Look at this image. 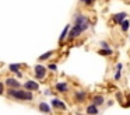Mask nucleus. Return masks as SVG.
Wrapping results in <instances>:
<instances>
[{
	"mask_svg": "<svg viewBox=\"0 0 130 115\" xmlns=\"http://www.w3.org/2000/svg\"><path fill=\"white\" fill-rule=\"evenodd\" d=\"M6 94L10 98H14L17 101H32V98H34L31 91H27L23 88H9L6 90Z\"/></svg>",
	"mask_w": 130,
	"mask_h": 115,
	"instance_id": "nucleus-1",
	"label": "nucleus"
},
{
	"mask_svg": "<svg viewBox=\"0 0 130 115\" xmlns=\"http://www.w3.org/2000/svg\"><path fill=\"white\" fill-rule=\"evenodd\" d=\"M73 20H74V25L81 28L83 32L87 31L88 27H90V20H88V17L84 16V14H81V13H76L73 17Z\"/></svg>",
	"mask_w": 130,
	"mask_h": 115,
	"instance_id": "nucleus-2",
	"label": "nucleus"
},
{
	"mask_svg": "<svg viewBox=\"0 0 130 115\" xmlns=\"http://www.w3.org/2000/svg\"><path fill=\"white\" fill-rule=\"evenodd\" d=\"M34 73H35V79H38V80H42V79L46 77L48 67L42 66V65H37V66H34Z\"/></svg>",
	"mask_w": 130,
	"mask_h": 115,
	"instance_id": "nucleus-3",
	"label": "nucleus"
},
{
	"mask_svg": "<svg viewBox=\"0 0 130 115\" xmlns=\"http://www.w3.org/2000/svg\"><path fill=\"white\" fill-rule=\"evenodd\" d=\"M23 88L27 90V91H38L39 90V84L37 83L35 80H27L25 83L23 84Z\"/></svg>",
	"mask_w": 130,
	"mask_h": 115,
	"instance_id": "nucleus-4",
	"label": "nucleus"
},
{
	"mask_svg": "<svg viewBox=\"0 0 130 115\" xmlns=\"http://www.w3.org/2000/svg\"><path fill=\"white\" fill-rule=\"evenodd\" d=\"M4 86H7L9 88H23V84H21L20 81L17 80V79H14V77L6 79V81H4Z\"/></svg>",
	"mask_w": 130,
	"mask_h": 115,
	"instance_id": "nucleus-5",
	"label": "nucleus"
},
{
	"mask_svg": "<svg viewBox=\"0 0 130 115\" xmlns=\"http://www.w3.org/2000/svg\"><path fill=\"white\" fill-rule=\"evenodd\" d=\"M51 104H52V108L59 109V111H66V109H67L66 104L63 103L62 100H59V98H53V100L51 101Z\"/></svg>",
	"mask_w": 130,
	"mask_h": 115,
	"instance_id": "nucleus-6",
	"label": "nucleus"
},
{
	"mask_svg": "<svg viewBox=\"0 0 130 115\" xmlns=\"http://www.w3.org/2000/svg\"><path fill=\"white\" fill-rule=\"evenodd\" d=\"M81 34H83V30L80 27H77V25L70 27V31H69V39H76V38H78Z\"/></svg>",
	"mask_w": 130,
	"mask_h": 115,
	"instance_id": "nucleus-7",
	"label": "nucleus"
},
{
	"mask_svg": "<svg viewBox=\"0 0 130 115\" xmlns=\"http://www.w3.org/2000/svg\"><path fill=\"white\" fill-rule=\"evenodd\" d=\"M55 88H56L57 93H62V94H64V93L69 91V84L64 83V81H59V83L55 84Z\"/></svg>",
	"mask_w": 130,
	"mask_h": 115,
	"instance_id": "nucleus-8",
	"label": "nucleus"
},
{
	"mask_svg": "<svg viewBox=\"0 0 130 115\" xmlns=\"http://www.w3.org/2000/svg\"><path fill=\"white\" fill-rule=\"evenodd\" d=\"M85 97H87V93H85L84 90H78V91L74 93V100H76L78 104L84 103V101H85Z\"/></svg>",
	"mask_w": 130,
	"mask_h": 115,
	"instance_id": "nucleus-9",
	"label": "nucleus"
},
{
	"mask_svg": "<svg viewBox=\"0 0 130 115\" xmlns=\"http://www.w3.org/2000/svg\"><path fill=\"white\" fill-rule=\"evenodd\" d=\"M91 103H92L94 105H96V107H99V105H104V103H105V98L102 97L101 94H98V95H94V97H92V100H91Z\"/></svg>",
	"mask_w": 130,
	"mask_h": 115,
	"instance_id": "nucleus-10",
	"label": "nucleus"
},
{
	"mask_svg": "<svg viewBox=\"0 0 130 115\" xmlns=\"http://www.w3.org/2000/svg\"><path fill=\"white\" fill-rule=\"evenodd\" d=\"M38 108H39V111L41 112H43V114H51V105H49L48 103H39V105H38Z\"/></svg>",
	"mask_w": 130,
	"mask_h": 115,
	"instance_id": "nucleus-11",
	"label": "nucleus"
},
{
	"mask_svg": "<svg viewBox=\"0 0 130 115\" xmlns=\"http://www.w3.org/2000/svg\"><path fill=\"white\" fill-rule=\"evenodd\" d=\"M126 17H127L126 13H119V14H116V16H113V22H115L116 25H120V22L123 21Z\"/></svg>",
	"mask_w": 130,
	"mask_h": 115,
	"instance_id": "nucleus-12",
	"label": "nucleus"
},
{
	"mask_svg": "<svg viewBox=\"0 0 130 115\" xmlns=\"http://www.w3.org/2000/svg\"><path fill=\"white\" fill-rule=\"evenodd\" d=\"M85 112H87L88 115H98V114H99L98 107L94 105V104H90V105L87 107V109H85Z\"/></svg>",
	"mask_w": 130,
	"mask_h": 115,
	"instance_id": "nucleus-13",
	"label": "nucleus"
},
{
	"mask_svg": "<svg viewBox=\"0 0 130 115\" xmlns=\"http://www.w3.org/2000/svg\"><path fill=\"white\" fill-rule=\"evenodd\" d=\"M69 31H70V24H67L64 28H63L62 34H60V36H59V42H60V44H62V42L64 41L66 38H67V35H69Z\"/></svg>",
	"mask_w": 130,
	"mask_h": 115,
	"instance_id": "nucleus-14",
	"label": "nucleus"
},
{
	"mask_svg": "<svg viewBox=\"0 0 130 115\" xmlns=\"http://www.w3.org/2000/svg\"><path fill=\"white\" fill-rule=\"evenodd\" d=\"M120 28H122V32H127L130 28V21L127 18H124L123 21L120 22Z\"/></svg>",
	"mask_w": 130,
	"mask_h": 115,
	"instance_id": "nucleus-15",
	"label": "nucleus"
},
{
	"mask_svg": "<svg viewBox=\"0 0 130 115\" xmlns=\"http://www.w3.org/2000/svg\"><path fill=\"white\" fill-rule=\"evenodd\" d=\"M98 53L102 56H110L113 53V50L110 49V48H101V49L98 50Z\"/></svg>",
	"mask_w": 130,
	"mask_h": 115,
	"instance_id": "nucleus-16",
	"label": "nucleus"
},
{
	"mask_svg": "<svg viewBox=\"0 0 130 115\" xmlns=\"http://www.w3.org/2000/svg\"><path fill=\"white\" fill-rule=\"evenodd\" d=\"M122 67H123V65L122 63H118L116 65V72H115V80H120V74H122Z\"/></svg>",
	"mask_w": 130,
	"mask_h": 115,
	"instance_id": "nucleus-17",
	"label": "nucleus"
},
{
	"mask_svg": "<svg viewBox=\"0 0 130 115\" xmlns=\"http://www.w3.org/2000/svg\"><path fill=\"white\" fill-rule=\"evenodd\" d=\"M20 69H21V65H20V63H11V65H9V70H10L11 73L20 72Z\"/></svg>",
	"mask_w": 130,
	"mask_h": 115,
	"instance_id": "nucleus-18",
	"label": "nucleus"
},
{
	"mask_svg": "<svg viewBox=\"0 0 130 115\" xmlns=\"http://www.w3.org/2000/svg\"><path fill=\"white\" fill-rule=\"evenodd\" d=\"M53 50H48V52H45V53H42V55L38 58V60H46V59H49L51 56H53Z\"/></svg>",
	"mask_w": 130,
	"mask_h": 115,
	"instance_id": "nucleus-19",
	"label": "nucleus"
},
{
	"mask_svg": "<svg viewBox=\"0 0 130 115\" xmlns=\"http://www.w3.org/2000/svg\"><path fill=\"white\" fill-rule=\"evenodd\" d=\"M48 69L52 70V72H56V70H57V65H56V63H51V65L48 66Z\"/></svg>",
	"mask_w": 130,
	"mask_h": 115,
	"instance_id": "nucleus-20",
	"label": "nucleus"
},
{
	"mask_svg": "<svg viewBox=\"0 0 130 115\" xmlns=\"http://www.w3.org/2000/svg\"><path fill=\"white\" fill-rule=\"evenodd\" d=\"M6 94V90H4V83H2L0 81V95H3Z\"/></svg>",
	"mask_w": 130,
	"mask_h": 115,
	"instance_id": "nucleus-21",
	"label": "nucleus"
},
{
	"mask_svg": "<svg viewBox=\"0 0 130 115\" xmlns=\"http://www.w3.org/2000/svg\"><path fill=\"white\" fill-rule=\"evenodd\" d=\"M80 2H81L83 4H85V6H91L94 3V0H80Z\"/></svg>",
	"mask_w": 130,
	"mask_h": 115,
	"instance_id": "nucleus-22",
	"label": "nucleus"
},
{
	"mask_svg": "<svg viewBox=\"0 0 130 115\" xmlns=\"http://www.w3.org/2000/svg\"><path fill=\"white\" fill-rule=\"evenodd\" d=\"M99 46H101V48H109V45H108V42L101 41V42H99Z\"/></svg>",
	"mask_w": 130,
	"mask_h": 115,
	"instance_id": "nucleus-23",
	"label": "nucleus"
}]
</instances>
